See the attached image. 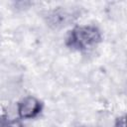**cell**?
Returning <instances> with one entry per match:
<instances>
[{"label":"cell","mask_w":127,"mask_h":127,"mask_svg":"<svg viewBox=\"0 0 127 127\" xmlns=\"http://www.w3.org/2000/svg\"><path fill=\"white\" fill-rule=\"evenodd\" d=\"M7 120V114H6V110L3 106L0 105V127L5 123V121Z\"/></svg>","instance_id":"8992f818"},{"label":"cell","mask_w":127,"mask_h":127,"mask_svg":"<svg viewBox=\"0 0 127 127\" xmlns=\"http://www.w3.org/2000/svg\"><path fill=\"white\" fill-rule=\"evenodd\" d=\"M102 41V33L94 25H76L68 31L65 46L73 51L84 52L96 47Z\"/></svg>","instance_id":"6da1fadb"},{"label":"cell","mask_w":127,"mask_h":127,"mask_svg":"<svg viewBox=\"0 0 127 127\" xmlns=\"http://www.w3.org/2000/svg\"><path fill=\"white\" fill-rule=\"evenodd\" d=\"M114 127H125V115L119 116L115 119Z\"/></svg>","instance_id":"5b68a950"},{"label":"cell","mask_w":127,"mask_h":127,"mask_svg":"<svg viewBox=\"0 0 127 127\" xmlns=\"http://www.w3.org/2000/svg\"><path fill=\"white\" fill-rule=\"evenodd\" d=\"M71 14L62 8V7H58V9L53 10L51 13H49L48 15V23L49 25L58 28V27H63L64 25H66L70 20H71Z\"/></svg>","instance_id":"3957f363"},{"label":"cell","mask_w":127,"mask_h":127,"mask_svg":"<svg viewBox=\"0 0 127 127\" xmlns=\"http://www.w3.org/2000/svg\"><path fill=\"white\" fill-rule=\"evenodd\" d=\"M43 107L44 104L39 98L33 95H28L18 101L17 112L20 119H32L42 112Z\"/></svg>","instance_id":"7a4b0ae2"},{"label":"cell","mask_w":127,"mask_h":127,"mask_svg":"<svg viewBox=\"0 0 127 127\" xmlns=\"http://www.w3.org/2000/svg\"><path fill=\"white\" fill-rule=\"evenodd\" d=\"M1 127H23V125L20 120L14 119V120H6Z\"/></svg>","instance_id":"277c9868"}]
</instances>
